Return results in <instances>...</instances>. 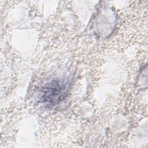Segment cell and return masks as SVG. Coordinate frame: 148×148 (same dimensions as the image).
<instances>
[{
    "mask_svg": "<svg viewBox=\"0 0 148 148\" xmlns=\"http://www.w3.org/2000/svg\"><path fill=\"white\" fill-rule=\"evenodd\" d=\"M69 82L65 79H56L47 83L42 91V102L53 107L62 101L69 91Z\"/></svg>",
    "mask_w": 148,
    "mask_h": 148,
    "instance_id": "6da1fadb",
    "label": "cell"
}]
</instances>
